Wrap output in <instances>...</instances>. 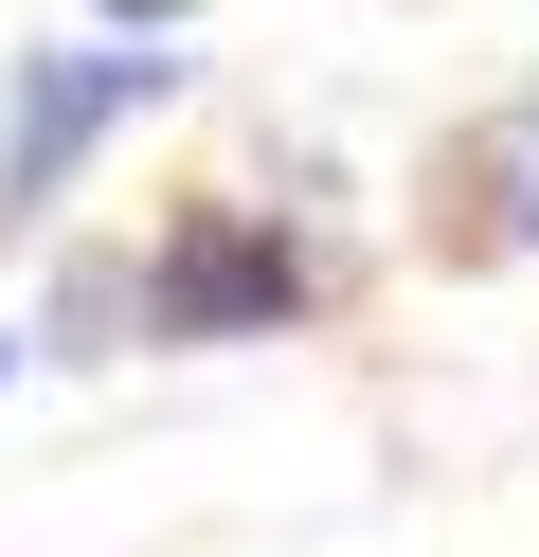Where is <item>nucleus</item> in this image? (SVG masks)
I'll list each match as a JSON object with an SVG mask.
<instances>
[{"mask_svg":"<svg viewBox=\"0 0 539 557\" xmlns=\"http://www.w3.org/2000/svg\"><path fill=\"white\" fill-rule=\"evenodd\" d=\"M503 198H522V234H539V109L503 126Z\"/></svg>","mask_w":539,"mask_h":557,"instance_id":"7ed1b4c3","label":"nucleus"},{"mask_svg":"<svg viewBox=\"0 0 539 557\" xmlns=\"http://www.w3.org/2000/svg\"><path fill=\"white\" fill-rule=\"evenodd\" d=\"M108 18H180V0H108Z\"/></svg>","mask_w":539,"mask_h":557,"instance_id":"20e7f679","label":"nucleus"},{"mask_svg":"<svg viewBox=\"0 0 539 557\" xmlns=\"http://www.w3.org/2000/svg\"><path fill=\"white\" fill-rule=\"evenodd\" d=\"M0 360H19V342H0Z\"/></svg>","mask_w":539,"mask_h":557,"instance_id":"39448f33","label":"nucleus"},{"mask_svg":"<svg viewBox=\"0 0 539 557\" xmlns=\"http://www.w3.org/2000/svg\"><path fill=\"white\" fill-rule=\"evenodd\" d=\"M287 288H306V270H287V234H252V216H198V234H162V270H144V306H162L180 342H234V324H270Z\"/></svg>","mask_w":539,"mask_h":557,"instance_id":"f03ea898","label":"nucleus"},{"mask_svg":"<svg viewBox=\"0 0 539 557\" xmlns=\"http://www.w3.org/2000/svg\"><path fill=\"white\" fill-rule=\"evenodd\" d=\"M144 90H162V54H36V73H19V126H0V216H36V198L72 181V145L126 126Z\"/></svg>","mask_w":539,"mask_h":557,"instance_id":"f257e3e1","label":"nucleus"}]
</instances>
